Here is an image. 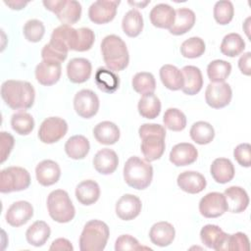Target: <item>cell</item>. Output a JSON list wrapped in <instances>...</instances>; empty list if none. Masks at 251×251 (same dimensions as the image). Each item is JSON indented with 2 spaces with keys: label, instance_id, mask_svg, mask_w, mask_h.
<instances>
[{
  "label": "cell",
  "instance_id": "ba28073f",
  "mask_svg": "<svg viewBox=\"0 0 251 251\" xmlns=\"http://www.w3.org/2000/svg\"><path fill=\"white\" fill-rule=\"evenodd\" d=\"M29 184V173L22 167H8L1 171L0 191L2 193L25 190Z\"/></svg>",
  "mask_w": 251,
  "mask_h": 251
},
{
  "label": "cell",
  "instance_id": "f5cc1de1",
  "mask_svg": "<svg viewBox=\"0 0 251 251\" xmlns=\"http://www.w3.org/2000/svg\"><path fill=\"white\" fill-rule=\"evenodd\" d=\"M250 58H251V53L246 52L238 60V68H239L240 72L245 75H250V74H251Z\"/></svg>",
  "mask_w": 251,
  "mask_h": 251
},
{
  "label": "cell",
  "instance_id": "11a10c76",
  "mask_svg": "<svg viewBox=\"0 0 251 251\" xmlns=\"http://www.w3.org/2000/svg\"><path fill=\"white\" fill-rule=\"evenodd\" d=\"M5 5L9 6L13 10H22L25 8L28 2L27 1H22V0H17V1H4Z\"/></svg>",
  "mask_w": 251,
  "mask_h": 251
},
{
  "label": "cell",
  "instance_id": "b9f144b4",
  "mask_svg": "<svg viewBox=\"0 0 251 251\" xmlns=\"http://www.w3.org/2000/svg\"><path fill=\"white\" fill-rule=\"evenodd\" d=\"M164 125L173 131H180L186 126L185 115L176 108H169L163 117Z\"/></svg>",
  "mask_w": 251,
  "mask_h": 251
},
{
  "label": "cell",
  "instance_id": "d6986e66",
  "mask_svg": "<svg viewBox=\"0 0 251 251\" xmlns=\"http://www.w3.org/2000/svg\"><path fill=\"white\" fill-rule=\"evenodd\" d=\"M35 176L39 184L50 186L59 180L61 169L55 161L43 160L36 166Z\"/></svg>",
  "mask_w": 251,
  "mask_h": 251
},
{
  "label": "cell",
  "instance_id": "cb8c5ba5",
  "mask_svg": "<svg viewBox=\"0 0 251 251\" xmlns=\"http://www.w3.org/2000/svg\"><path fill=\"white\" fill-rule=\"evenodd\" d=\"M175 235V227L168 222H159L154 224L149 231V238L151 242L160 247L170 245L174 241Z\"/></svg>",
  "mask_w": 251,
  "mask_h": 251
},
{
  "label": "cell",
  "instance_id": "ee69618b",
  "mask_svg": "<svg viewBox=\"0 0 251 251\" xmlns=\"http://www.w3.org/2000/svg\"><path fill=\"white\" fill-rule=\"evenodd\" d=\"M214 18L220 25H227L233 18L234 8L233 4L228 0H222L216 2L214 6Z\"/></svg>",
  "mask_w": 251,
  "mask_h": 251
},
{
  "label": "cell",
  "instance_id": "f6af8a7d",
  "mask_svg": "<svg viewBox=\"0 0 251 251\" xmlns=\"http://www.w3.org/2000/svg\"><path fill=\"white\" fill-rule=\"evenodd\" d=\"M45 33V27L39 20H29L24 25V35L29 42H38Z\"/></svg>",
  "mask_w": 251,
  "mask_h": 251
},
{
  "label": "cell",
  "instance_id": "ab89813d",
  "mask_svg": "<svg viewBox=\"0 0 251 251\" xmlns=\"http://www.w3.org/2000/svg\"><path fill=\"white\" fill-rule=\"evenodd\" d=\"M12 128L20 135L29 134L34 128V120L32 116L25 111L13 114L11 118Z\"/></svg>",
  "mask_w": 251,
  "mask_h": 251
},
{
  "label": "cell",
  "instance_id": "f546056e",
  "mask_svg": "<svg viewBox=\"0 0 251 251\" xmlns=\"http://www.w3.org/2000/svg\"><path fill=\"white\" fill-rule=\"evenodd\" d=\"M210 173L216 182L226 183L234 176V167L230 160L226 158H217L210 167Z\"/></svg>",
  "mask_w": 251,
  "mask_h": 251
},
{
  "label": "cell",
  "instance_id": "277c9868",
  "mask_svg": "<svg viewBox=\"0 0 251 251\" xmlns=\"http://www.w3.org/2000/svg\"><path fill=\"white\" fill-rule=\"evenodd\" d=\"M153 177V168L137 156L128 158L124 166V179L126 183L135 189L147 188Z\"/></svg>",
  "mask_w": 251,
  "mask_h": 251
},
{
  "label": "cell",
  "instance_id": "44dd1931",
  "mask_svg": "<svg viewBox=\"0 0 251 251\" xmlns=\"http://www.w3.org/2000/svg\"><path fill=\"white\" fill-rule=\"evenodd\" d=\"M149 18L151 24L159 28H171L175 23L176 11L168 4L160 3L155 5L150 11Z\"/></svg>",
  "mask_w": 251,
  "mask_h": 251
},
{
  "label": "cell",
  "instance_id": "bcb514c9",
  "mask_svg": "<svg viewBox=\"0 0 251 251\" xmlns=\"http://www.w3.org/2000/svg\"><path fill=\"white\" fill-rule=\"evenodd\" d=\"M95 40V35L92 29L88 27H80L76 29V39L75 44V51L84 52L89 50Z\"/></svg>",
  "mask_w": 251,
  "mask_h": 251
},
{
  "label": "cell",
  "instance_id": "f907efd6",
  "mask_svg": "<svg viewBox=\"0 0 251 251\" xmlns=\"http://www.w3.org/2000/svg\"><path fill=\"white\" fill-rule=\"evenodd\" d=\"M67 56H68V53H65V52H62V51L56 49L49 43L44 45V47L41 50L42 59L47 60V61L62 63L67 59Z\"/></svg>",
  "mask_w": 251,
  "mask_h": 251
},
{
  "label": "cell",
  "instance_id": "f35d334b",
  "mask_svg": "<svg viewBox=\"0 0 251 251\" xmlns=\"http://www.w3.org/2000/svg\"><path fill=\"white\" fill-rule=\"evenodd\" d=\"M230 72L231 65L225 60H214L207 67V75L211 82H225Z\"/></svg>",
  "mask_w": 251,
  "mask_h": 251
},
{
  "label": "cell",
  "instance_id": "681fc988",
  "mask_svg": "<svg viewBox=\"0 0 251 251\" xmlns=\"http://www.w3.org/2000/svg\"><path fill=\"white\" fill-rule=\"evenodd\" d=\"M233 157L236 162L242 166L249 168L251 166V146L249 143H241L233 150Z\"/></svg>",
  "mask_w": 251,
  "mask_h": 251
},
{
  "label": "cell",
  "instance_id": "6da1fadb",
  "mask_svg": "<svg viewBox=\"0 0 251 251\" xmlns=\"http://www.w3.org/2000/svg\"><path fill=\"white\" fill-rule=\"evenodd\" d=\"M1 96L13 110H27L33 103L35 91L28 81L8 79L2 83Z\"/></svg>",
  "mask_w": 251,
  "mask_h": 251
},
{
  "label": "cell",
  "instance_id": "74e56055",
  "mask_svg": "<svg viewBox=\"0 0 251 251\" xmlns=\"http://www.w3.org/2000/svg\"><path fill=\"white\" fill-rule=\"evenodd\" d=\"M220 49L227 57H236L245 49V42L238 33L231 32L223 38Z\"/></svg>",
  "mask_w": 251,
  "mask_h": 251
},
{
  "label": "cell",
  "instance_id": "e575fe53",
  "mask_svg": "<svg viewBox=\"0 0 251 251\" xmlns=\"http://www.w3.org/2000/svg\"><path fill=\"white\" fill-rule=\"evenodd\" d=\"M122 27L127 36H138L143 29V18L139 11L136 9L129 10L123 18Z\"/></svg>",
  "mask_w": 251,
  "mask_h": 251
},
{
  "label": "cell",
  "instance_id": "d590c367",
  "mask_svg": "<svg viewBox=\"0 0 251 251\" xmlns=\"http://www.w3.org/2000/svg\"><path fill=\"white\" fill-rule=\"evenodd\" d=\"M137 108L141 117L146 119H155L161 112V102L154 93H149L142 95L138 101Z\"/></svg>",
  "mask_w": 251,
  "mask_h": 251
},
{
  "label": "cell",
  "instance_id": "7402d4cb",
  "mask_svg": "<svg viewBox=\"0 0 251 251\" xmlns=\"http://www.w3.org/2000/svg\"><path fill=\"white\" fill-rule=\"evenodd\" d=\"M119 165V158L116 152L109 148L99 150L93 158L95 170L102 175H111Z\"/></svg>",
  "mask_w": 251,
  "mask_h": 251
},
{
  "label": "cell",
  "instance_id": "816d5d0a",
  "mask_svg": "<svg viewBox=\"0 0 251 251\" xmlns=\"http://www.w3.org/2000/svg\"><path fill=\"white\" fill-rule=\"evenodd\" d=\"M15 139L13 135L6 131L0 132V148H1V163H4L10 155L14 147Z\"/></svg>",
  "mask_w": 251,
  "mask_h": 251
},
{
  "label": "cell",
  "instance_id": "ffe728a7",
  "mask_svg": "<svg viewBox=\"0 0 251 251\" xmlns=\"http://www.w3.org/2000/svg\"><path fill=\"white\" fill-rule=\"evenodd\" d=\"M179 188L187 193L196 194L206 187V179L203 175L194 171H185L180 173L176 179Z\"/></svg>",
  "mask_w": 251,
  "mask_h": 251
},
{
  "label": "cell",
  "instance_id": "f1b7e54d",
  "mask_svg": "<svg viewBox=\"0 0 251 251\" xmlns=\"http://www.w3.org/2000/svg\"><path fill=\"white\" fill-rule=\"evenodd\" d=\"M195 14L188 8H179L176 11V19L173 26L169 29L174 35H181L190 30L195 24Z\"/></svg>",
  "mask_w": 251,
  "mask_h": 251
},
{
  "label": "cell",
  "instance_id": "7dc6e473",
  "mask_svg": "<svg viewBox=\"0 0 251 251\" xmlns=\"http://www.w3.org/2000/svg\"><path fill=\"white\" fill-rule=\"evenodd\" d=\"M223 250H249V239L243 232H236L233 234H227V237L224 243Z\"/></svg>",
  "mask_w": 251,
  "mask_h": 251
},
{
  "label": "cell",
  "instance_id": "60d3db41",
  "mask_svg": "<svg viewBox=\"0 0 251 251\" xmlns=\"http://www.w3.org/2000/svg\"><path fill=\"white\" fill-rule=\"evenodd\" d=\"M132 88L142 95L153 93L156 89L155 77L151 73L140 72L137 73L131 81Z\"/></svg>",
  "mask_w": 251,
  "mask_h": 251
},
{
  "label": "cell",
  "instance_id": "db71d44e",
  "mask_svg": "<svg viewBox=\"0 0 251 251\" xmlns=\"http://www.w3.org/2000/svg\"><path fill=\"white\" fill-rule=\"evenodd\" d=\"M50 250H66V251H73L74 247L71 242L66 238H57L55 239L50 248Z\"/></svg>",
  "mask_w": 251,
  "mask_h": 251
},
{
  "label": "cell",
  "instance_id": "5bb4252c",
  "mask_svg": "<svg viewBox=\"0 0 251 251\" xmlns=\"http://www.w3.org/2000/svg\"><path fill=\"white\" fill-rule=\"evenodd\" d=\"M33 216V207L27 201H17L7 210L6 222L15 227L26 224Z\"/></svg>",
  "mask_w": 251,
  "mask_h": 251
},
{
  "label": "cell",
  "instance_id": "9c48e42d",
  "mask_svg": "<svg viewBox=\"0 0 251 251\" xmlns=\"http://www.w3.org/2000/svg\"><path fill=\"white\" fill-rule=\"evenodd\" d=\"M68 131L67 122L59 117H49L45 119L38 129L40 141L46 144H52L59 141Z\"/></svg>",
  "mask_w": 251,
  "mask_h": 251
},
{
  "label": "cell",
  "instance_id": "c3c4849f",
  "mask_svg": "<svg viewBox=\"0 0 251 251\" xmlns=\"http://www.w3.org/2000/svg\"><path fill=\"white\" fill-rule=\"evenodd\" d=\"M140 249H149V247H142L140 246L139 242L136 238L129 234H123L119 236L116 240L115 244V250L116 251H122V250H140Z\"/></svg>",
  "mask_w": 251,
  "mask_h": 251
},
{
  "label": "cell",
  "instance_id": "836d02e7",
  "mask_svg": "<svg viewBox=\"0 0 251 251\" xmlns=\"http://www.w3.org/2000/svg\"><path fill=\"white\" fill-rule=\"evenodd\" d=\"M50 233V227L45 222L36 221L26 229L25 238L30 245L40 247L46 243Z\"/></svg>",
  "mask_w": 251,
  "mask_h": 251
},
{
  "label": "cell",
  "instance_id": "83f0119b",
  "mask_svg": "<svg viewBox=\"0 0 251 251\" xmlns=\"http://www.w3.org/2000/svg\"><path fill=\"white\" fill-rule=\"evenodd\" d=\"M100 196V187L95 180L86 179L77 184L75 197L77 201L85 206L94 204Z\"/></svg>",
  "mask_w": 251,
  "mask_h": 251
},
{
  "label": "cell",
  "instance_id": "4dcf8cb0",
  "mask_svg": "<svg viewBox=\"0 0 251 251\" xmlns=\"http://www.w3.org/2000/svg\"><path fill=\"white\" fill-rule=\"evenodd\" d=\"M94 80L96 86L103 92L113 93L115 92L120 85L119 76L111 70L100 67L95 73Z\"/></svg>",
  "mask_w": 251,
  "mask_h": 251
},
{
  "label": "cell",
  "instance_id": "4316f807",
  "mask_svg": "<svg viewBox=\"0 0 251 251\" xmlns=\"http://www.w3.org/2000/svg\"><path fill=\"white\" fill-rule=\"evenodd\" d=\"M93 135L99 143L112 145L119 140L120 129L116 124L109 121H104L95 126L93 128Z\"/></svg>",
  "mask_w": 251,
  "mask_h": 251
},
{
  "label": "cell",
  "instance_id": "2e32d148",
  "mask_svg": "<svg viewBox=\"0 0 251 251\" xmlns=\"http://www.w3.org/2000/svg\"><path fill=\"white\" fill-rule=\"evenodd\" d=\"M140 199L132 194L123 195L116 204V214L124 221H130L136 218L141 212Z\"/></svg>",
  "mask_w": 251,
  "mask_h": 251
},
{
  "label": "cell",
  "instance_id": "8992f818",
  "mask_svg": "<svg viewBox=\"0 0 251 251\" xmlns=\"http://www.w3.org/2000/svg\"><path fill=\"white\" fill-rule=\"evenodd\" d=\"M47 208L49 216L61 224L71 222L75 214L68 192L63 189L53 190L48 195Z\"/></svg>",
  "mask_w": 251,
  "mask_h": 251
},
{
  "label": "cell",
  "instance_id": "e0dca14e",
  "mask_svg": "<svg viewBox=\"0 0 251 251\" xmlns=\"http://www.w3.org/2000/svg\"><path fill=\"white\" fill-rule=\"evenodd\" d=\"M198 151L191 143L176 144L170 152V161L176 167L188 166L197 160Z\"/></svg>",
  "mask_w": 251,
  "mask_h": 251
},
{
  "label": "cell",
  "instance_id": "8d00e7d4",
  "mask_svg": "<svg viewBox=\"0 0 251 251\" xmlns=\"http://www.w3.org/2000/svg\"><path fill=\"white\" fill-rule=\"evenodd\" d=\"M190 137L197 144L204 145L210 143L215 137V130L211 124L203 121L196 122L192 125L190 131Z\"/></svg>",
  "mask_w": 251,
  "mask_h": 251
},
{
  "label": "cell",
  "instance_id": "7a4b0ae2",
  "mask_svg": "<svg viewBox=\"0 0 251 251\" xmlns=\"http://www.w3.org/2000/svg\"><path fill=\"white\" fill-rule=\"evenodd\" d=\"M141 152L147 162L158 160L165 151V127L158 124H143L138 129Z\"/></svg>",
  "mask_w": 251,
  "mask_h": 251
},
{
  "label": "cell",
  "instance_id": "d4e9b609",
  "mask_svg": "<svg viewBox=\"0 0 251 251\" xmlns=\"http://www.w3.org/2000/svg\"><path fill=\"white\" fill-rule=\"evenodd\" d=\"M183 76L182 92L187 95L197 94L203 86V76L199 68L195 66H185L181 70Z\"/></svg>",
  "mask_w": 251,
  "mask_h": 251
},
{
  "label": "cell",
  "instance_id": "52a82bcc",
  "mask_svg": "<svg viewBox=\"0 0 251 251\" xmlns=\"http://www.w3.org/2000/svg\"><path fill=\"white\" fill-rule=\"evenodd\" d=\"M44 7L53 12L63 25H71L78 22L81 16V5L75 0H44Z\"/></svg>",
  "mask_w": 251,
  "mask_h": 251
},
{
  "label": "cell",
  "instance_id": "1f68e13d",
  "mask_svg": "<svg viewBox=\"0 0 251 251\" xmlns=\"http://www.w3.org/2000/svg\"><path fill=\"white\" fill-rule=\"evenodd\" d=\"M90 149L88 139L80 134L70 137L65 144V151L67 155L75 160H80L86 157Z\"/></svg>",
  "mask_w": 251,
  "mask_h": 251
},
{
  "label": "cell",
  "instance_id": "7bdbcfd3",
  "mask_svg": "<svg viewBox=\"0 0 251 251\" xmlns=\"http://www.w3.org/2000/svg\"><path fill=\"white\" fill-rule=\"evenodd\" d=\"M205 42L200 37H190L184 40L180 46V53L183 57L194 59L198 58L205 52Z\"/></svg>",
  "mask_w": 251,
  "mask_h": 251
},
{
  "label": "cell",
  "instance_id": "7c38bea8",
  "mask_svg": "<svg viewBox=\"0 0 251 251\" xmlns=\"http://www.w3.org/2000/svg\"><path fill=\"white\" fill-rule=\"evenodd\" d=\"M226 211V199L220 192H210L202 197L199 202V212L205 218H218Z\"/></svg>",
  "mask_w": 251,
  "mask_h": 251
},
{
  "label": "cell",
  "instance_id": "3957f363",
  "mask_svg": "<svg viewBox=\"0 0 251 251\" xmlns=\"http://www.w3.org/2000/svg\"><path fill=\"white\" fill-rule=\"evenodd\" d=\"M101 52L107 68L114 72L125 70L129 62V55L125 41L118 35L110 34L101 42Z\"/></svg>",
  "mask_w": 251,
  "mask_h": 251
},
{
  "label": "cell",
  "instance_id": "9f6ffc18",
  "mask_svg": "<svg viewBox=\"0 0 251 251\" xmlns=\"http://www.w3.org/2000/svg\"><path fill=\"white\" fill-rule=\"evenodd\" d=\"M128 3H129V4H132L133 6H139L140 8H143L144 6H146L147 4H149L150 1H145V2H143V3H142V2H141V3H140V2H128Z\"/></svg>",
  "mask_w": 251,
  "mask_h": 251
},
{
  "label": "cell",
  "instance_id": "8fae6325",
  "mask_svg": "<svg viewBox=\"0 0 251 251\" xmlns=\"http://www.w3.org/2000/svg\"><path fill=\"white\" fill-rule=\"evenodd\" d=\"M231 97L232 91L228 83L211 82L206 87V103L214 109H221L227 106L231 100Z\"/></svg>",
  "mask_w": 251,
  "mask_h": 251
},
{
  "label": "cell",
  "instance_id": "d6a6232c",
  "mask_svg": "<svg viewBox=\"0 0 251 251\" xmlns=\"http://www.w3.org/2000/svg\"><path fill=\"white\" fill-rule=\"evenodd\" d=\"M159 75L162 83L168 89L176 91L182 88L183 76L180 70H178L176 66L169 64L162 66Z\"/></svg>",
  "mask_w": 251,
  "mask_h": 251
},
{
  "label": "cell",
  "instance_id": "4fadbf2b",
  "mask_svg": "<svg viewBox=\"0 0 251 251\" xmlns=\"http://www.w3.org/2000/svg\"><path fill=\"white\" fill-rule=\"evenodd\" d=\"M119 4L120 1H95L90 5L88 9V17L94 24H107L114 20Z\"/></svg>",
  "mask_w": 251,
  "mask_h": 251
},
{
  "label": "cell",
  "instance_id": "484cf974",
  "mask_svg": "<svg viewBox=\"0 0 251 251\" xmlns=\"http://www.w3.org/2000/svg\"><path fill=\"white\" fill-rule=\"evenodd\" d=\"M224 195L226 199L227 211L231 213H241L248 207V194L240 186H230L226 188Z\"/></svg>",
  "mask_w": 251,
  "mask_h": 251
},
{
  "label": "cell",
  "instance_id": "30bf717a",
  "mask_svg": "<svg viewBox=\"0 0 251 251\" xmlns=\"http://www.w3.org/2000/svg\"><path fill=\"white\" fill-rule=\"evenodd\" d=\"M74 108L79 117L90 119L98 112V96L94 91L90 89H81L75 95Z\"/></svg>",
  "mask_w": 251,
  "mask_h": 251
},
{
  "label": "cell",
  "instance_id": "603a6c76",
  "mask_svg": "<svg viewBox=\"0 0 251 251\" xmlns=\"http://www.w3.org/2000/svg\"><path fill=\"white\" fill-rule=\"evenodd\" d=\"M226 237L227 233H226L220 226L216 225H206L200 230V238L202 243L208 248H212L217 251L223 250Z\"/></svg>",
  "mask_w": 251,
  "mask_h": 251
},
{
  "label": "cell",
  "instance_id": "5b68a950",
  "mask_svg": "<svg viewBox=\"0 0 251 251\" xmlns=\"http://www.w3.org/2000/svg\"><path fill=\"white\" fill-rule=\"evenodd\" d=\"M108 226L99 220L87 222L79 236V249L81 251H102L109 238Z\"/></svg>",
  "mask_w": 251,
  "mask_h": 251
},
{
  "label": "cell",
  "instance_id": "9a60e30c",
  "mask_svg": "<svg viewBox=\"0 0 251 251\" xmlns=\"http://www.w3.org/2000/svg\"><path fill=\"white\" fill-rule=\"evenodd\" d=\"M61 73V63L42 60L35 68V78L40 84L49 86L60 79Z\"/></svg>",
  "mask_w": 251,
  "mask_h": 251
},
{
  "label": "cell",
  "instance_id": "ac0fdd59",
  "mask_svg": "<svg viewBox=\"0 0 251 251\" xmlns=\"http://www.w3.org/2000/svg\"><path fill=\"white\" fill-rule=\"evenodd\" d=\"M92 66L85 58H74L67 65V75L71 82L82 83L91 75Z\"/></svg>",
  "mask_w": 251,
  "mask_h": 251
}]
</instances>
